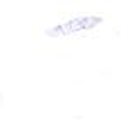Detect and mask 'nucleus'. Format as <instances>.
Wrapping results in <instances>:
<instances>
[{
  "mask_svg": "<svg viewBox=\"0 0 121 121\" xmlns=\"http://www.w3.org/2000/svg\"><path fill=\"white\" fill-rule=\"evenodd\" d=\"M0 99H2V94H0Z\"/></svg>",
  "mask_w": 121,
  "mask_h": 121,
  "instance_id": "f03ea898",
  "label": "nucleus"
},
{
  "mask_svg": "<svg viewBox=\"0 0 121 121\" xmlns=\"http://www.w3.org/2000/svg\"><path fill=\"white\" fill-rule=\"evenodd\" d=\"M101 15H80V17H72L61 24H56L53 27H48L44 34L48 38H63V36H73L77 33L84 31H92L102 24Z\"/></svg>",
  "mask_w": 121,
  "mask_h": 121,
  "instance_id": "f257e3e1",
  "label": "nucleus"
}]
</instances>
